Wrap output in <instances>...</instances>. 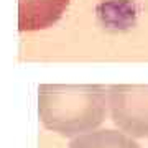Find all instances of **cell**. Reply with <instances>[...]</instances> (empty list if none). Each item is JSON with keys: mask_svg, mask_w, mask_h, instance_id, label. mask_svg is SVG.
<instances>
[{"mask_svg": "<svg viewBox=\"0 0 148 148\" xmlns=\"http://www.w3.org/2000/svg\"><path fill=\"white\" fill-rule=\"evenodd\" d=\"M40 119L48 130L77 137L92 132L106 120L107 87L104 86H41Z\"/></svg>", "mask_w": 148, "mask_h": 148, "instance_id": "1", "label": "cell"}, {"mask_svg": "<svg viewBox=\"0 0 148 148\" xmlns=\"http://www.w3.org/2000/svg\"><path fill=\"white\" fill-rule=\"evenodd\" d=\"M107 110L120 132L132 138H148V86H109Z\"/></svg>", "mask_w": 148, "mask_h": 148, "instance_id": "2", "label": "cell"}, {"mask_svg": "<svg viewBox=\"0 0 148 148\" xmlns=\"http://www.w3.org/2000/svg\"><path fill=\"white\" fill-rule=\"evenodd\" d=\"M68 5L69 0H20V30L33 32L51 27Z\"/></svg>", "mask_w": 148, "mask_h": 148, "instance_id": "3", "label": "cell"}, {"mask_svg": "<svg viewBox=\"0 0 148 148\" xmlns=\"http://www.w3.org/2000/svg\"><path fill=\"white\" fill-rule=\"evenodd\" d=\"M68 148H142L132 137L119 130H92L77 135Z\"/></svg>", "mask_w": 148, "mask_h": 148, "instance_id": "4", "label": "cell"}]
</instances>
